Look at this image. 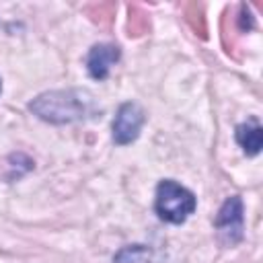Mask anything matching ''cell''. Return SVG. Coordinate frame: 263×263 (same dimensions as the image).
I'll return each mask as SVG.
<instances>
[{
    "mask_svg": "<svg viewBox=\"0 0 263 263\" xmlns=\"http://www.w3.org/2000/svg\"><path fill=\"white\" fill-rule=\"evenodd\" d=\"M0 90H2V84H0Z\"/></svg>",
    "mask_w": 263,
    "mask_h": 263,
    "instance_id": "obj_8",
    "label": "cell"
},
{
    "mask_svg": "<svg viewBox=\"0 0 263 263\" xmlns=\"http://www.w3.org/2000/svg\"><path fill=\"white\" fill-rule=\"evenodd\" d=\"M234 136H236V142L242 146V150H245L247 156L259 154L261 144H263V129H261V125L255 119H251L247 123H240L236 127V134Z\"/></svg>",
    "mask_w": 263,
    "mask_h": 263,
    "instance_id": "obj_6",
    "label": "cell"
},
{
    "mask_svg": "<svg viewBox=\"0 0 263 263\" xmlns=\"http://www.w3.org/2000/svg\"><path fill=\"white\" fill-rule=\"evenodd\" d=\"M214 226H216V232H218V238L222 245L232 247L242 240L245 218H242V199L238 195H232L222 203V208L214 220Z\"/></svg>",
    "mask_w": 263,
    "mask_h": 263,
    "instance_id": "obj_3",
    "label": "cell"
},
{
    "mask_svg": "<svg viewBox=\"0 0 263 263\" xmlns=\"http://www.w3.org/2000/svg\"><path fill=\"white\" fill-rule=\"evenodd\" d=\"M113 263H164L162 255L146 245H129L123 247L115 257Z\"/></svg>",
    "mask_w": 263,
    "mask_h": 263,
    "instance_id": "obj_7",
    "label": "cell"
},
{
    "mask_svg": "<svg viewBox=\"0 0 263 263\" xmlns=\"http://www.w3.org/2000/svg\"><path fill=\"white\" fill-rule=\"evenodd\" d=\"M197 201L195 195L179 185L173 179H164L156 187V199H154V210L160 220L171 222V224H183L189 214H193Z\"/></svg>",
    "mask_w": 263,
    "mask_h": 263,
    "instance_id": "obj_2",
    "label": "cell"
},
{
    "mask_svg": "<svg viewBox=\"0 0 263 263\" xmlns=\"http://www.w3.org/2000/svg\"><path fill=\"white\" fill-rule=\"evenodd\" d=\"M121 51L117 45L113 43H99V45H92L88 55H86V68H88V74L95 78V80H105L111 66L119 60Z\"/></svg>",
    "mask_w": 263,
    "mask_h": 263,
    "instance_id": "obj_5",
    "label": "cell"
},
{
    "mask_svg": "<svg viewBox=\"0 0 263 263\" xmlns=\"http://www.w3.org/2000/svg\"><path fill=\"white\" fill-rule=\"evenodd\" d=\"M29 109L47 123H74L86 119L92 113V97L82 88L49 90L35 97L29 103Z\"/></svg>",
    "mask_w": 263,
    "mask_h": 263,
    "instance_id": "obj_1",
    "label": "cell"
},
{
    "mask_svg": "<svg viewBox=\"0 0 263 263\" xmlns=\"http://www.w3.org/2000/svg\"><path fill=\"white\" fill-rule=\"evenodd\" d=\"M144 109L138 105V103H123L119 105L117 113H115V119H113V142L119 144V146H125V144H132L138 136H140V129L144 125Z\"/></svg>",
    "mask_w": 263,
    "mask_h": 263,
    "instance_id": "obj_4",
    "label": "cell"
}]
</instances>
